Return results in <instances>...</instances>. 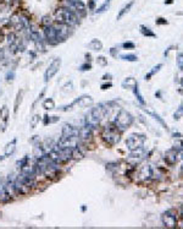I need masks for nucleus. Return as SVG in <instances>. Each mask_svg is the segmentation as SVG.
Wrapping results in <instances>:
<instances>
[{
  "instance_id": "nucleus-1",
  "label": "nucleus",
  "mask_w": 183,
  "mask_h": 229,
  "mask_svg": "<svg viewBox=\"0 0 183 229\" xmlns=\"http://www.w3.org/2000/svg\"><path fill=\"white\" fill-rule=\"evenodd\" d=\"M110 110H111V108H109V104H99L98 107L90 108L84 118L86 124L95 129L100 124L103 118H105V115L110 114Z\"/></svg>"
},
{
  "instance_id": "nucleus-2",
  "label": "nucleus",
  "mask_w": 183,
  "mask_h": 229,
  "mask_svg": "<svg viewBox=\"0 0 183 229\" xmlns=\"http://www.w3.org/2000/svg\"><path fill=\"white\" fill-rule=\"evenodd\" d=\"M55 19H56V22L69 25L71 27L80 25V17L66 6H62V7H59L55 10Z\"/></svg>"
},
{
  "instance_id": "nucleus-3",
  "label": "nucleus",
  "mask_w": 183,
  "mask_h": 229,
  "mask_svg": "<svg viewBox=\"0 0 183 229\" xmlns=\"http://www.w3.org/2000/svg\"><path fill=\"white\" fill-rule=\"evenodd\" d=\"M100 136L103 139V141L109 146H115L120 142L121 140V132L114 123H110L108 125H105L101 129Z\"/></svg>"
},
{
  "instance_id": "nucleus-4",
  "label": "nucleus",
  "mask_w": 183,
  "mask_h": 229,
  "mask_svg": "<svg viewBox=\"0 0 183 229\" xmlns=\"http://www.w3.org/2000/svg\"><path fill=\"white\" fill-rule=\"evenodd\" d=\"M133 120H134V118L129 112H127L126 109H120L112 123L120 130H126L127 128H129L133 124Z\"/></svg>"
},
{
  "instance_id": "nucleus-5",
  "label": "nucleus",
  "mask_w": 183,
  "mask_h": 229,
  "mask_svg": "<svg viewBox=\"0 0 183 229\" xmlns=\"http://www.w3.org/2000/svg\"><path fill=\"white\" fill-rule=\"evenodd\" d=\"M144 142H145V136L140 134H132L129 135L127 141H126V146L129 151L133 150H138V148L144 147Z\"/></svg>"
},
{
  "instance_id": "nucleus-6",
  "label": "nucleus",
  "mask_w": 183,
  "mask_h": 229,
  "mask_svg": "<svg viewBox=\"0 0 183 229\" xmlns=\"http://www.w3.org/2000/svg\"><path fill=\"white\" fill-rule=\"evenodd\" d=\"M61 58H55L53 59V61H51L49 64V66L46 67V70L44 72V82H49V81L51 78H54L56 76V74L60 71V67H61Z\"/></svg>"
},
{
  "instance_id": "nucleus-7",
  "label": "nucleus",
  "mask_w": 183,
  "mask_h": 229,
  "mask_svg": "<svg viewBox=\"0 0 183 229\" xmlns=\"http://www.w3.org/2000/svg\"><path fill=\"white\" fill-rule=\"evenodd\" d=\"M154 172L155 167L151 164H143L138 172H137V180L138 181H149L150 179H154Z\"/></svg>"
},
{
  "instance_id": "nucleus-8",
  "label": "nucleus",
  "mask_w": 183,
  "mask_h": 229,
  "mask_svg": "<svg viewBox=\"0 0 183 229\" xmlns=\"http://www.w3.org/2000/svg\"><path fill=\"white\" fill-rule=\"evenodd\" d=\"M161 222L166 228L177 227V213L175 210H167L161 214Z\"/></svg>"
},
{
  "instance_id": "nucleus-9",
  "label": "nucleus",
  "mask_w": 183,
  "mask_h": 229,
  "mask_svg": "<svg viewBox=\"0 0 183 229\" xmlns=\"http://www.w3.org/2000/svg\"><path fill=\"white\" fill-rule=\"evenodd\" d=\"M44 38H45V42L49 46H58L59 44L58 32H56L55 26H53V25L44 26Z\"/></svg>"
},
{
  "instance_id": "nucleus-10",
  "label": "nucleus",
  "mask_w": 183,
  "mask_h": 229,
  "mask_svg": "<svg viewBox=\"0 0 183 229\" xmlns=\"http://www.w3.org/2000/svg\"><path fill=\"white\" fill-rule=\"evenodd\" d=\"M92 104H93V98H92L90 96H81V97L76 98V99H75V101H73L70 105L61 107L60 109H61V110H63V112H66V110H71L75 105H80V107H82V108H86V107L92 105Z\"/></svg>"
},
{
  "instance_id": "nucleus-11",
  "label": "nucleus",
  "mask_w": 183,
  "mask_h": 229,
  "mask_svg": "<svg viewBox=\"0 0 183 229\" xmlns=\"http://www.w3.org/2000/svg\"><path fill=\"white\" fill-rule=\"evenodd\" d=\"M55 28L58 32V39H59V43L66 40L71 34H72V27L69 25H63V23H59L55 25Z\"/></svg>"
},
{
  "instance_id": "nucleus-12",
  "label": "nucleus",
  "mask_w": 183,
  "mask_h": 229,
  "mask_svg": "<svg viewBox=\"0 0 183 229\" xmlns=\"http://www.w3.org/2000/svg\"><path fill=\"white\" fill-rule=\"evenodd\" d=\"M93 128L89 126V125H84L83 128H81L80 130H78V140L80 141H88L92 139V136H93Z\"/></svg>"
},
{
  "instance_id": "nucleus-13",
  "label": "nucleus",
  "mask_w": 183,
  "mask_h": 229,
  "mask_svg": "<svg viewBox=\"0 0 183 229\" xmlns=\"http://www.w3.org/2000/svg\"><path fill=\"white\" fill-rule=\"evenodd\" d=\"M165 160L166 163L170 164V166H173L177 163L178 160V151L176 148H171V150H168L166 153H165Z\"/></svg>"
},
{
  "instance_id": "nucleus-14",
  "label": "nucleus",
  "mask_w": 183,
  "mask_h": 229,
  "mask_svg": "<svg viewBox=\"0 0 183 229\" xmlns=\"http://www.w3.org/2000/svg\"><path fill=\"white\" fill-rule=\"evenodd\" d=\"M9 116H10V112H9L7 105H3L0 108V120L3 121V131H5V128L9 121Z\"/></svg>"
},
{
  "instance_id": "nucleus-15",
  "label": "nucleus",
  "mask_w": 183,
  "mask_h": 229,
  "mask_svg": "<svg viewBox=\"0 0 183 229\" xmlns=\"http://www.w3.org/2000/svg\"><path fill=\"white\" fill-rule=\"evenodd\" d=\"M121 86L125 90H133L136 86H138V81L134 77H127V78H125L122 81Z\"/></svg>"
},
{
  "instance_id": "nucleus-16",
  "label": "nucleus",
  "mask_w": 183,
  "mask_h": 229,
  "mask_svg": "<svg viewBox=\"0 0 183 229\" xmlns=\"http://www.w3.org/2000/svg\"><path fill=\"white\" fill-rule=\"evenodd\" d=\"M16 143H17V139L11 140L6 146H5V157L12 156L16 151Z\"/></svg>"
},
{
  "instance_id": "nucleus-17",
  "label": "nucleus",
  "mask_w": 183,
  "mask_h": 229,
  "mask_svg": "<svg viewBox=\"0 0 183 229\" xmlns=\"http://www.w3.org/2000/svg\"><path fill=\"white\" fill-rule=\"evenodd\" d=\"M133 5H134V0H131L129 3H127V4H126V5H125V6H123L120 11H119V13H117V16H116V20H117V21L121 20V19L126 15V13H127L131 9H132V6H133Z\"/></svg>"
},
{
  "instance_id": "nucleus-18",
  "label": "nucleus",
  "mask_w": 183,
  "mask_h": 229,
  "mask_svg": "<svg viewBox=\"0 0 183 229\" xmlns=\"http://www.w3.org/2000/svg\"><path fill=\"white\" fill-rule=\"evenodd\" d=\"M139 31H140V33H142L143 36H144V37L156 38V33H154V32L151 31V28H150V27H148V26L140 25V26H139Z\"/></svg>"
},
{
  "instance_id": "nucleus-19",
  "label": "nucleus",
  "mask_w": 183,
  "mask_h": 229,
  "mask_svg": "<svg viewBox=\"0 0 183 229\" xmlns=\"http://www.w3.org/2000/svg\"><path fill=\"white\" fill-rule=\"evenodd\" d=\"M88 48L92 49V50H101L103 49V43H101V40L98 39V38H94V39H92L90 42L88 43Z\"/></svg>"
},
{
  "instance_id": "nucleus-20",
  "label": "nucleus",
  "mask_w": 183,
  "mask_h": 229,
  "mask_svg": "<svg viewBox=\"0 0 183 229\" xmlns=\"http://www.w3.org/2000/svg\"><path fill=\"white\" fill-rule=\"evenodd\" d=\"M55 107H56V104H55V101L53 99V98H46V99H44V102H43V108L45 110H53V109H55Z\"/></svg>"
},
{
  "instance_id": "nucleus-21",
  "label": "nucleus",
  "mask_w": 183,
  "mask_h": 229,
  "mask_svg": "<svg viewBox=\"0 0 183 229\" xmlns=\"http://www.w3.org/2000/svg\"><path fill=\"white\" fill-rule=\"evenodd\" d=\"M145 154V150H144V147H142V148H138V150H133V151H129V154L128 157L129 158H140Z\"/></svg>"
},
{
  "instance_id": "nucleus-22",
  "label": "nucleus",
  "mask_w": 183,
  "mask_h": 229,
  "mask_svg": "<svg viewBox=\"0 0 183 229\" xmlns=\"http://www.w3.org/2000/svg\"><path fill=\"white\" fill-rule=\"evenodd\" d=\"M23 94H24V91H18L17 92V96H16V99H15V104H14V113L16 114L17 110H18V107L22 102V98H23Z\"/></svg>"
},
{
  "instance_id": "nucleus-23",
  "label": "nucleus",
  "mask_w": 183,
  "mask_h": 229,
  "mask_svg": "<svg viewBox=\"0 0 183 229\" xmlns=\"http://www.w3.org/2000/svg\"><path fill=\"white\" fill-rule=\"evenodd\" d=\"M30 164V157L28 156H24V157H22L21 159H18L17 162H16V167L21 170V169H23L24 167H27Z\"/></svg>"
},
{
  "instance_id": "nucleus-24",
  "label": "nucleus",
  "mask_w": 183,
  "mask_h": 229,
  "mask_svg": "<svg viewBox=\"0 0 183 229\" xmlns=\"http://www.w3.org/2000/svg\"><path fill=\"white\" fill-rule=\"evenodd\" d=\"M144 110H145V112H147V113H148L149 115H151V116H153V118H154L155 120H158L159 123H160V125H161V126H162L164 129H167V125H166V123H165V121H164V120H162V119H161V118H160V116H159L158 114H156V113H154V112H151V110L147 109V108H144Z\"/></svg>"
},
{
  "instance_id": "nucleus-25",
  "label": "nucleus",
  "mask_w": 183,
  "mask_h": 229,
  "mask_svg": "<svg viewBox=\"0 0 183 229\" xmlns=\"http://www.w3.org/2000/svg\"><path fill=\"white\" fill-rule=\"evenodd\" d=\"M161 67H162V64H158L156 66H154L153 69L150 70V72H149L148 75H145V76H144V78H145V80H150V78H151L154 75H155V74H158V72L160 71V69H161Z\"/></svg>"
},
{
  "instance_id": "nucleus-26",
  "label": "nucleus",
  "mask_w": 183,
  "mask_h": 229,
  "mask_svg": "<svg viewBox=\"0 0 183 229\" xmlns=\"http://www.w3.org/2000/svg\"><path fill=\"white\" fill-rule=\"evenodd\" d=\"M33 154L35 158H39L41 156L45 154V150H44V147L42 146H39V145H35V147L33 148Z\"/></svg>"
},
{
  "instance_id": "nucleus-27",
  "label": "nucleus",
  "mask_w": 183,
  "mask_h": 229,
  "mask_svg": "<svg viewBox=\"0 0 183 229\" xmlns=\"http://www.w3.org/2000/svg\"><path fill=\"white\" fill-rule=\"evenodd\" d=\"M41 115L39 114H35V115H33L32 118H31V120H30V125H31V128L32 129H35L37 128V125L39 124V121H41Z\"/></svg>"
},
{
  "instance_id": "nucleus-28",
  "label": "nucleus",
  "mask_w": 183,
  "mask_h": 229,
  "mask_svg": "<svg viewBox=\"0 0 183 229\" xmlns=\"http://www.w3.org/2000/svg\"><path fill=\"white\" fill-rule=\"evenodd\" d=\"M133 93H134V96L137 97L138 102H139L142 105H144V104H145V101H144V98H143V96H142V93H140V91H139L138 86H136V87L133 88Z\"/></svg>"
},
{
  "instance_id": "nucleus-29",
  "label": "nucleus",
  "mask_w": 183,
  "mask_h": 229,
  "mask_svg": "<svg viewBox=\"0 0 183 229\" xmlns=\"http://www.w3.org/2000/svg\"><path fill=\"white\" fill-rule=\"evenodd\" d=\"M110 3H111V0H105V1L101 4V6L95 10V12H97V13H101V12H104L105 10H108L109 6H110Z\"/></svg>"
},
{
  "instance_id": "nucleus-30",
  "label": "nucleus",
  "mask_w": 183,
  "mask_h": 229,
  "mask_svg": "<svg viewBox=\"0 0 183 229\" xmlns=\"http://www.w3.org/2000/svg\"><path fill=\"white\" fill-rule=\"evenodd\" d=\"M121 59L125 61H131V63H134L138 60L137 55H134V54H125V55H121Z\"/></svg>"
},
{
  "instance_id": "nucleus-31",
  "label": "nucleus",
  "mask_w": 183,
  "mask_h": 229,
  "mask_svg": "<svg viewBox=\"0 0 183 229\" xmlns=\"http://www.w3.org/2000/svg\"><path fill=\"white\" fill-rule=\"evenodd\" d=\"M17 39H18V38H17V36H16L14 32H10V33L6 36V40H7L9 46H11V44L16 43V40H17Z\"/></svg>"
},
{
  "instance_id": "nucleus-32",
  "label": "nucleus",
  "mask_w": 183,
  "mask_h": 229,
  "mask_svg": "<svg viewBox=\"0 0 183 229\" xmlns=\"http://www.w3.org/2000/svg\"><path fill=\"white\" fill-rule=\"evenodd\" d=\"M15 77H16L15 70H10V71H7L6 75H5V81H6V82H12V81L15 80Z\"/></svg>"
},
{
  "instance_id": "nucleus-33",
  "label": "nucleus",
  "mask_w": 183,
  "mask_h": 229,
  "mask_svg": "<svg viewBox=\"0 0 183 229\" xmlns=\"http://www.w3.org/2000/svg\"><path fill=\"white\" fill-rule=\"evenodd\" d=\"M61 91H62L63 93H67V92H72V91H73V82H72V81H70V82H67V84H65Z\"/></svg>"
},
{
  "instance_id": "nucleus-34",
  "label": "nucleus",
  "mask_w": 183,
  "mask_h": 229,
  "mask_svg": "<svg viewBox=\"0 0 183 229\" xmlns=\"http://www.w3.org/2000/svg\"><path fill=\"white\" fill-rule=\"evenodd\" d=\"M182 116H183V103L179 105V108L177 109V112L173 114V118H175V120H179Z\"/></svg>"
},
{
  "instance_id": "nucleus-35",
  "label": "nucleus",
  "mask_w": 183,
  "mask_h": 229,
  "mask_svg": "<svg viewBox=\"0 0 183 229\" xmlns=\"http://www.w3.org/2000/svg\"><path fill=\"white\" fill-rule=\"evenodd\" d=\"M97 64L100 65V66H106V65H108V59H106L105 57L100 55V57L97 58Z\"/></svg>"
},
{
  "instance_id": "nucleus-36",
  "label": "nucleus",
  "mask_w": 183,
  "mask_h": 229,
  "mask_svg": "<svg viewBox=\"0 0 183 229\" xmlns=\"http://www.w3.org/2000/svg\"><path fill=\"white\" fill-rule=\"evenodd\" d=\"M78 69H80V71H89V70H92V65H90V63H84Z\"/></svg>"
},
{
  "instance_id": "nucleus-37",
  "label": "nucleus",
  "mask_w": 183,
  "mask_h": 229,
  "mask_svg": "<svg viewBox=\"0 0 183 229\" xmlns=\"http://www.w3.org/2000/svg\"><path fill=\"white\" fill-rule=\"evenodd\" d=\"M122 48H125V49H134L136 44L133 42H125V43H122Z\"/></svg>"
},
{
  "instance_id": "nucleus-38",
  "label": "nucleus",
  "mask_w": 183,
  "mask_h": 229,
  "mask_svg": "<svg viewBox=\"0 0 183 229\" xmlns=\"http://www.w3.org/2000/svg\"><path fill=\"white\" fill-rule=\"evenodd\" d=\"M155 22H156V25H159V26H162V25H167V23H168V21H167L165 17H158Z\"/></svg>"
},
{
  "instance_id": "nucleus-39",
  "label": "nucleus",
  "mask_w": 183,
  "mask_h": 229,
  "mask_svg": "<svg viewBox=\"0 0 183 229\" xmlns=\"http://www.w3.org/2000/svg\"><path fill=\"white\" fill-rule=\"evenodd\" d=\"M42 22H43L44 26H50V25H53V22H51V20H50L49 16H44L43 20H42Z\"/></svg>"
},
{
  "instance_id": "nucleus-40",
  "label": "nucleus",
  "mask_w": 183,
  "mask_h": 229,
  "mask_svg": "<svg viewBox=\"0 0 183 229\" xmlns=\"http://www.w3.org/2000/svg\"><path fill=\"white\" fill-rule=\"evenodd\" d=\"M88 10H95V1L94 0H88Z\"/></svg>"
},
{
  "instance_id": "nucleus-41",
  "label": "nucleus",
  "mask_w": 183,
  "mask_h": 229,
  "mask_svg": "<svg viewBox=\"0 0 183 229\" xmlns=\"http://www.w3.org/2000/svg\"><path fill=\"white\" fill-rule=\"evenodd\" d=\"M59 121V116H49V124H55Z\"/></svg>"
},
{
  "instance_id": "nucleus-42",
  "label": "nucleus",
  "mask_w": 183,
  "mask_h": 229,
  "mask_svg": "<svg viewBox=\"0 0 183 229\" xmlns=\"http://www.w3.org/2000/svg\"><path fill=\"white\" fill-rule=\"evenodd\" d=\"M112 87V84L111 82H108V84H104V85H101V90H109V88H111Z\"/></svg>"
},
{
  "instance_id": "nucleus-43",
  "label": "nucleus",
  "mask_w": 183,
  "mask_h": 229,
  "mask_svg": "<svg viewBox=\"0 0 183 229\" xmlns=\"http://www.w3.org/2000/svg\"><path fill=\"white\" fill-rule=\"evenodd\" d=\"M117 53H119V51H117V49H116V48H111V49H110V54H111V55H112L114 58H116V57H117Z\"/></svg>"
},
{
  "instance_id": "nucleus-44",
  "label": "nucleus",
  "mask_w": 183,
  "mask_h": 229,
  "mask_svg": "<svg viewBox=\"0 0 183 229\" xmlns=\"http://www.w3.org/2000/svg\"><path fill=\"white\" fill-rule=\"evenodd\" d=\"M43 124H44V125H48V124H49V115H48V114H45L44 118H43Z\"/></svg>"
},
{
  "instance_id": "nucleus-45",
  "label": "nucleus",
  "mask_w": 183,
  "mask_h": 229,
  "mask_svg": "<svg viewBox=\"0 0 183 229\" xmlns=\"http://www.w3.org/2000/svg\"><path fill=\"white\" fill-rule=\"evenodd\" d=\"M5 59V53L3 49H0V61H3Z\"/></svg>"
},
{
  "instance_id": "nucleus-46",
  "label": "nucleus",
  "mask_w": 183,
  "mask_h": 229,
  "mask_svg": "<svg viewBox=\"0 0 183 229\" xmlns=\"http://www.w3.org/2000/svg\"><path fill=\"white\" fill-rule=\"evenodd\" d=\"M111 77H112V75H111V74H105V75H104L101 78H103V80H111Z\"/></svg>"
},
{
  "instance_id": "nucleus-47",
  "label": "nucleus",
  "mask_w": 183,
  "mask_h": 229,
  "mask_svg": "<svg viewBox=\"0 0 183 229\" xmlns=\"http://www.w3.org/2000/svg\"><path fill=\"white\" fill-rule=\"evenodd\" d=\"M178 65H179V69L183 71V60L179 58V60H178Z\"/></svg>"
},
{
  "instance_id": "nucleus-48",
  "label": "nucleus",
  "mask_w": 183,
  "mask_h": 229,
  "mask_svg": "<svg viewBox=\"0 0 183 229\" xmlns=\"http://www.w3.org/2000/svg\"><path fill=\"white\" fill-rule=\"evenodd\" d=\"M173 48H175V47H170V48H168V49L165 51V57H167V55H168V51H170V50H172Z\"/></svg>"
},
{
  "instance_id": "nucleus-49",
  "label": "nucleus",
  "mask_w": 183,
  "mask_h": 229,
  "mask_svg": "<svg viewBox=\"0 0 183 229\" xmlns=\"http://www.w3.org/2000/svg\"><path fill=\"white\" fill-rule=\"evenodd\" d=\"M165 4H173V0H165Z\"/></svg>"
},
{
  "instance_id": "nucleus-50",
  "label": "nucleus",
  "mask_w": 183,
  "mask_h": 229,
  "mask_svg": "<svg viewBox=\"0 0 183 229\" xmlns=\"http://www.w3.org/2000/svg\"><path fill=\"white\" fill-rule=\"evenodd\" d=\"M3 94V86H1V82H0V96Z\"/></svg>"
},
{
  "instance_id": "nucleus-51",
  "label": "nucleus",
  "mask_w": 183,
  "mask_h": 229,
  "mask_svg": "<svg viewBox=\"0 0 183 229\" xmlns=\"http://www.w3.org/2000/svg\"><path fill=\"white\" fill-rule=\"evenodd\" d=\"M86 58H87L88 60H90V54H88V53H87V54H86Z\"/></svg>"
},
{
  "instance_id": "nucleus-52",
  "label": "nucleus",
  "mask_w": 183,
  "mask_h": 229,
  "mask_svg": "<svg viewBox=\"0 0 183 229\" xmlns=\"http://www.w3.org/2000/svg\"><path fill=\"white\" fill-rule=\"evenodd\" d=\"M86 210H87V207H86V205H82V211H83V212H86Z\"/></svg>"
},
{
  "instance_id": "nucleus-53",
  "label": "nucleus",
  "mask_w": 183,
  "mask_h": 229,
  "mask_svg": "<svg viewBox=\"0 0 183 229\" xmlns=\"http://www.w3.org/2000/svg\"><path fill=\"white\" fill-rule=\"evenodd\" d=\"M181 85H182V86H183V78H182V80H181Z\"/></svg>"
},
{
  "instance_id": "nucleus-54",
  "label": "nucleus",
  "mask_w": 183,
  "mask_h": 229,
  "mask_svg": "<svg viewBox=\"0 0 183 229\" xmlns=\"http://www.w3.org/2000/svg\"><path fill=\"white\" fill-rule=\"evenodd\" d=\"M182 217H183V206H182Z\"/></svg>"
},
{
  "instance_id": "nucleus-55",
  "label": "nucleus",
  "mask_w": 183,
  "mask_h": 229,
  "mask_svg": "<svg viewBox=\"0 0 183 229\" xmlns=\"http://www.w3.org/2000/svg\"><path fill=\"white\" fill-rule=\"evenodd\" d=\"M182 57H183V53H182V54H181V55H179V58H182Z\"/></svg>"
}]
</instances>
